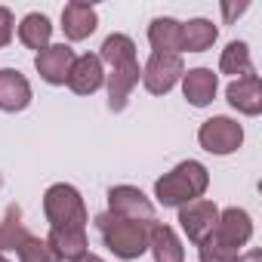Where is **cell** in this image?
I'll list each match as a JSON object with an SVG mask.
<instances>
[{
    "label": "cell",
    "instance_id": "obj_24",
    "mask_svg": "<svg viewBox=\"0 0 262 262\" xmlns=\"http://www.w3.org/2000/svg\"><path fill=\"white\" fill-rule=\"evenodd\" d=\"M16 256H19V262H59V259L53 256L50 244H47L43 237H34V234L16 250Z\"/></svg>",
    "mask_w": 262,
    "mask_h": 262
},
{
    "label": "cell",
    "instance_id": "obj_3",
    "mask_svg": "<svg viewBox=\"0 0 262 262\" xmlns=\"http://www.w3.org/2000/svg\"><path fill=\"white\" fill-rule=\"evenodd\" d=\"M43 216H47L50 228H86V222H90L80 191L68 182H56V185L47 188Z\"/></svg>",
    "mask_w": 262,
    "mask_h": 262
},
{
    "label": "cell",
    "instance_id": "obj_7",
    "mask_svg": "<svg viewBox=\"0 0 262 262\" xmlns=\"http://www.w3.org/2000/svg\"><path fill=\"white\" fill-rule=\"evenodd\" d=\"M108 213L120 216V219L151 222L155 219V204L136 185H114V188H108Z\"/></svg>",
    "mask_w": 262,
    "mask_h": 262
},
{
    "label": "cell",
    "instance_id": "obj_31",
    "mask_svg": "<svg viewBox=\"0 0 262 262\" xmlns=\"http://www.w3.org/2000/svg\"><path fill=\"white\" fill-rule=\"evenodd\" d=\"M0 188H4V176H0Z\"/></svg>",
    "mask_w": 262,
    "mask_h": 262
},
{
    "label": "cell",
    "instance_id": "obj_26",
    "mask_svg": "<svg viewBox=\"0 0 262 262\" xmlns=\"http://www.w3.org/2000/svg\"><path fill=\"white\" fill-rule=\"evenodd\" d=\"M13 28H16V19L7 7H0V47H10L13 40Z\"/></svg>",
    "mask_w": 262,
    "mask_h": 262
},
{
    "label": "cell",
    "instance_id": "obj_22",
    "mask_svg": "<svg viewBox=\"0 0 262 262\" xmlns=\"http://www.w3.org/2000/svg\"><path fill=\"white\" fill-rule=\"evenodd\" d=\"M50 37H53V25L43 13H28L19 25V40L28 47V50H47L50 47Z\"/></svg>",
    "mask_w": 262,
    "mask_h": 262
},
{
    "label": "cell",
    "instance_id": "obj_13",
    "mask_svg": "<svg viewBox=\"0 0 262 262\" xmlns=\"http://www.w3.org/2000/svg\"><path fill=\"white\" fill-rule=\"evenodd\" d=\"M225 99L234 111L247 114V117H256L262 111V80L259 74H250V77H241V80H231L225 86Z\"/></svg>",
    "mask_w": 262,
    "mask_h": 262
},
{
    "label": "cell",
    "instance_id": "obj_27",
    "mask_svg": "<svg viewBox=\"0 0 262 262\" xmlns=\"http://www.w3.org/2000/svg\"><path fill=\"white\" fill-rule=\"evenodd\" d=\"M247 10V4H237V7H231V4H222V13H225V22H231L234 16H241Z\"/></svg>",
    "mask_w": 262,
    "mask_h": 262
},
{
    "label": "cell",
    "instance_id": "obj_8",
    "mask_svg": "<svg viewBox=\"0 0 262 262\" xmlns=\"http://www.w3.org/2000/svg\"><path fill=\"white\" fill-rule=\"evenodd\" d=\"M71 65H74V50L68 43H50L47 50H40L34 56V68H37L40 80H47L53 86H65L68 83Z\"/></svg>",
    "mask_w": 262,
    "mask_h": 262
},
{
    "label": "cell",
    "instance_id": "obj_19",
    "mask_svg": "<svg viewBox=\"0 0 262 262\" xmlns=\"http://www.w3.org/2000/svg\"><path fill=\"white\" fill-rule=\"evenodd\" d=\"M219 28L210 19H188L182 25V50L179 53H204L216 43Z\"/></svg>",
    "mask_w": 262,
    "mask_h": 262
},
{
    "label": "cell",
    "instance_id": "obj_18",
    "mask_svg": "<svg viewBox=\"0 0 262 262\" xmlns=\"http://www.w3.org/2000/svg\"><path fill=\"white\" fill-rule=\"evenodd\" d=\"M148 43L155 47V53H176L182 50V22L161 16L148 25Z\"/></svg>",
    "mask_w": 262,
    "mask_h": 262
},
{
    "label": "cell",
    "instance_id": "obj_9",
    "mask_svg": "<svg viewBox=\"0 0 262 262\" xmlns=\"http://www.w3.org/2000/svg\"><path fill=\"white\" fill-rule=\"evenodd\" d=\"M213 237H216L222 247L241 253V247L253 237V219H250V213L241 210V207H228V210H222Z\"/></svg>",
    "mask_w": 262,
    "mask_h": 262
},
{
    "label": "cell",
    "instance_id": "obj_5",
    "mask_svg": "<svg viewBox=\"0 0 262 262\" xmlns=\"http://www.w3.org/2000/svg\"><path fill=\"white\" fill-rule=\"evenodd\" d=\"M185 74L182 56L176 53H151V59L142 68V83L151 96H167Z\"/></svg>",
    "mask_w": 262,
    "mask_h": 262
},
{
    "label": "cell",
    "instance_id": "obj_10",
    "mask_svg": "<svg viewBox=\"0 0 262 262\" xmlns=\"http://www.w3.org/2000/svg\"><path fill=\"white\" fill-rule=\"evenodd\" d=\"M31 105V83L19 68H0V111L16 114Z\"/></svg>",
    "mask_w": 262,
    "mask_h": 262
},
{
    "label": "cell",
    "instance_id": "obj_23",
    "mask_svg": "<svg viewBox=\"0 0 262 262\" xmlns=\"http://www.w3.org/2000/svg\"><path fill=\"white\" fill-rule=\"evenodd\" d=\"M219 71H222V74H231L234 80L256 74V71H253V62H250V50H247V43H244V40H231V43L222 50Z\"/></svg>",
    "mask_w": 262,
    "mask_h": 262
},
{
    "label": "cell",
    "instance_id": "obj_12",
    "mask_svg": "<svg viewBox=\"0 0 262 262\" xmlns=\"http://www.w3.org/2000/svg\"><path fill=\"white\" fill-rule=\"evenodd\" d=\"M139 80H142L139 62L111 68V74H105V83H108V111H123L126 102H129V93L136 90Z\"/></svg>",
    "mask_w": 262,
    "mask_h": 262
},
{
    "label": "cell",
    "instance_id": "obj_11",
    "mask_svg": "<svg viewBox=\"0 0 262 262\" xmlns=\"http://www.w3.org/2000/svg\"><path fill=\"white\" fill-rule=\"evenodd\" d=\"M102 83H105V65L99 62V56H96V53L74 56L71 74H68V86H71L77 96H93Z\"/></svg>",
    "mask_w": 262,
    "mask_h": 262
},
{
    "label": "cell",
    "instance_id": "obj_1",
    "mask_svg": "<svg viewBox=\"0 0 262 262\" xmlns=\"http://www.w3.org/2000/svg\"><path fill=\"white\" fill-rule=\"evenodd\" d=\"M151 222H136V219H120L111 213H99L96 216V228L102 234V244L123 262H133L148 250V234H151Z\"/></svg>",
    "mask_w": 262,
    "mask_h": 262
},
{
    "label": "cell",
    "instance_id": "obj_28",
    "mask_svg": "<svg viewBox=\"0 0 262 262\" xmlns=\"http://www.w3.org/2000/svg\"><path fill=\"white\" fill-rule=\"evenodd\" d=\"M237 262H262V250H247L244 256H237Z\"/></svg>",
    "mask_w": 262,
    "mask_h": 262
},
{
    "label": "cell",
    "instance_id": "obj_30",
    "mask_svg": "<svg viewBox=\"0 0 262 262\" xmlns=\"http://www.w3.org/2000/svg\"><path fill=\"white\" fill-rule=\"evenodd\" d=\"M0 262H10V259H7V256H4V253H0Z\"/></svg>",
    "mask_w": 262,
    "mask_h": 262
},
{
    "label": "cell",
    "instance_id": "obj_14",
    "mask_svg": "<svg viewBox=\"0 0 262 262\" xmlns=\"http://www.w3.org/2000/svg\"><path fill=\"white\" fill-rule=\"evenodd\" d=\"M43 241L50 244V250L59 262H77L80 256L90 253L86 228H50V234Z\"/></svg>",
    "mask_w": 262,
    "mask_h": 262
},
{
    "label": "cell",
    "instance_id": "obj_6",
    "mask_svg": "<svg viewBox=\"0 0 262 262\" xmlns=\"http://www.w3.org/2000/svg\"><path fill=\"white\" fill-rule=\"evenodd\" d=\"M216 222H219V207L207 198H198V201L179 207V225H182L185 237L194 244L207 241L216 231Z\"/></svg>",
    "mask_w": 262,
    "mask_h": 262
},
{
    "label": "cell",
    "instance_id": "obj_21",
    "mask_svg": "<svg viewBox=\"0 0 262 262\" xmlns=\"http://www.w3.org/2000/svg\"><path fill=\"white\" fill-rule=\"evenodd\" d=\"M99 62L108 65V68H120V65L136 62V43H133V37H126V34H108L102 40Z\"/></svg>",
    "mask_w": 262,
    "mask_h": 262
},
{
    "label": "cell",
    "instance_id": "obj_25",
    "mask_svg": "<svg viewBox=\"0 0 262 262\" xmlns=\"http://www.w3.org/2000/svg\"><path fill=\"white\" fill-rule=\"evenodd\" d=\"M198 256H201V262H237V250H228V247H222L213 234L207 237V241H201L198 244Z\"/></svg>",
    "mask_w": 262,
    "mask_h": 262
},
{
    "label": "cell",
    "instance_id": "obj_4",
    "mask_svg": "<svg viewBox=\"0 0 262 262\" xmlns=\"http://www.w3.org/2000/svg\"><path fill=\"white\" fill-rule=\"evenodd\" d=\"M198 142L204 151L216 155V158H225V155H234L241 145H244V126L225 114L219 117H210L201 123L198 129Z\"/></svg>",
    "mask_w": 262,
    "mask_h": 262
},
{
    "label": "cell",
    "instance_id": "obj_16",
    "mask_svg": "<svg viewBox=\"0 0 262 262\" xmlns=\"http://www.w3.org/2000/svg\"><path fill=\"white\" fill-rule=\"evenodd\" d=\"M216 90H219V77L210 68H191L182 74V96L194 108H207L216 99Z\"/></svg>",
    "mask_w": 262,
    "mask_h": 262
},
{
    "label": "cell",
    "instance_id": "obj_29",
    "mask_svg": "<svg viewBox=\"0 0 262 262\" xmlns=\"http://www.w3.org/2000/svg\"><path fill=\"white\" fill-rule=\"evenodd\" d=\"M77 262H105V259H102V256H96V253H86V256H80Z\"/></svg>",
    "mask_w": 262,
    "mask_h": 262
},
{
    "label": "cell",
    "instance_id": "obj_17",
    "mask_svg": "<svg viewBox=\"0 0 262 262\" xmlns=\"http://www.w3.org/2000/svg\"><path fill=\"white\" fill-rule=\"evenodd\" d=\"M148 250H151L155 262H185V250H182L179 234H176L170 225H164V222H155V225H151Z\"/></svg>",
    "mask_w": 262,
    "mask_h": 262
},
{
    "label": "cell",
    "instance_id": "obj_15",
    "mask_svg": "<svg viewBox=\"0 0 262 262\" xmlns=\"http://www.w3.org/2000/svg\"><path fill=\"white\" fill-rule=\"evenodd\" d=\"M99 25V16L90 4H83V0H71V4H65L62 10V31L68 40H86Z\"/></svg>",
    "mask_w": 262,
    "mask_h": 262
},
{
    "label": "cell",
    "instance_id": "obj_2",
    "mask_svg": "<svg viewBox=\"0 0 262 262\" xmlns=\"http://www.w3.org/2000/svg\"><path fill=\"white\" fill-rule=\"evenodd\" d=\"M207 185H210L207 167L201 161H182L155 182V198L161 207H185V204L204 198Z\"/></svg>",
    "mask_w": 262,
    "mask_h": 262
},
{
    "label": "cell",
    "instance_id": "obj_20",
    "mask_svg": "<svg viewBox=\"0 0 262 262\" xmlns=\"http://www.w3.org/2000/svg\"><path fill=\"white\" fill-rule=\"evenodd\" d=\"M28 237H31V231L22 225V210L16 204H10L4 219H0V253H16Z\"/></svg>",
    "mask_w": 262,
    "mask_h": 262
}]
</instances>
